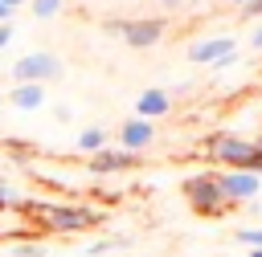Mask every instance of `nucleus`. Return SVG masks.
<instances>
[{
	"label": "nucleus",
	"instance_id": "obj_19",
	"mask_svg": "<svg viewBox=\"0 0 262 257\" xmlns=\"http://www.w3.org/2000/svg\"><path fill=\"white\" fill-rule=\"evenodd\" d=\"M12 12H16V8H8V4L0 0V24H12Z\"/></svg>",
	"mask_w": 262,
	"mask_h": 257
},
{
	"label": "nucleus",
	"instance_id": "obj_21",
	"mask_svg": "<svg viewBox=\"0 0 262 257\" xmlns=\"http://www.w3.org/2000/svg\"><path fill=\"white\" fill-rule=\"evenodd\" d=\"M160 4H164V8H172V12H176V8H180V4H184V0H160Z\"/></svg>",
	"mask_w": 262,
	"mask_h": 257
},
{
	"label": "nucleus",
	"instance_id": "obj_11",
	"mask_svg": "<svg viewBox=\"0 0 262 257\" xmlns=\"http://www.w3.org/2000/svg\"><path fill=\"white\" fill-rule=\"evenodd\" d=\"M8 106H16L20 114H33L45 106V86H33V82H20L8 90Z\"/></svg>",
	"mask_w": 262,
	"mask_h": 257
},
{
	"label": "nucleus",
	"instance_id": "obj_6",
	"mask_svg": "<svg viewBox=\"0 0 262 257\" xmlns=\"http://www.w3.org/2000/svg\"><path fill=\"white\" fill-rule=\"evenodd\" d=\"M217 188H221V196L229 204H250V200L262 196V175H254V171H221L217 167Z\"/></svg>",
	"mask_w": 262,
	"mask_h": 257
},
{
	"label": "nucleus",
	"instance_id": "obj_5",
	"mask_svg": "<svg viewBox=\"0 0 262 257\" xmlns=\"http://www.w3.org/2000/svg\"><path fill=\"white\" fill-rule=\"evenodd\" d=\"M61 73H66V61H61L53 49H33V53L16 57V61H12V69H8L12 86H20V82H33V86H49V82H57Z\"/></svg>",
	"mask_w": 262,
	"mask_h": 257
},
{
	"label": "nucleus",
	"instance_id": "obj_18",
	"mask_svg": "<svg viewBox=\"0 0 262 257\" xmlns=\"http://www.w3.org/2000/svg\"><path fill=\"white\" fill-rule=\"evenodd\" d=\"M250 49H258V53H262V24H254V29H250Z\"/></svg>",
	"mask_w": 262,
	"mask_h": 257
},
{
	"label": "nucleus",
	"instance_id": "obj_8",
	"mask_svg": "<svg viewBox=\"0 0 262 257\" xmlns=\"http://www.w3.org/2000/svg\"><path fill=\"white\" fill-rule=\"evenodd\" d=\"M131 167H139V155L123 151V147H102L98 155H90V175H115V171H131Z\"/></svg>",
	"mask_w": 262,
	"mask_h": 257
},
{
	"label": "nucleus",
	"instance_id": "obj_20",
	"mask_svg": "<svg viewBox=\"0 0 262 257\" xmlns=\"http://www.w3.org/2000/svg\"><path fill=\"white\" fill-rule=\"evenodd\" d=\"M8 41H12V24H0V49H4Z\"/></svg>",
	"mask_w": 262,
	"mask_h": 257
},
{
	"label": "nucleus",
	"instance_id": "obj_2",
	"mask_svg": "<svg viewBox=\"0 0 262 257\" xmlns=\"http://www.w3.org/2000/svg\"><path fill=\"white\" fill-rule=\"evenodd\" d=\"M180 192H184L188 208H192L196 216H209V220H217V216H225V212L233 208V204L221 196V188H217V167H205V171L184 175Z\"/></svg>",
	"mask_w": 262,
	"mask_h": 257
},
{
	"label": "nucleus",
	"instance_id": "obj_15",
	"mask_svg": "<svg viewBox=\"0 0 262 257\" xmlns=\"http://www.w3.org/2000/svg\"><path fill=\"white\" fill-rule=\"evenodd\" d=\"M233 241H237V245H246V249H262V224H258V228H237V233H233Z\"/></svg>",
	"mask_w": 262,
	"mask_h": 257
},
{
	"label": "nucleus",
	"instance_id": "obj_14",
	"mask_svg": "<svg viewBox=\"0 0 262 257\" xmlns=\"http://www.w3.org/2000/svg\"><path fill=\"white\" fill-rule=\"evenodd\" d=\"M127 241L123 237H102V241H90L86 245V257H102V253H111V249H123Z\"/></svg>",
	"mask_w": 262,
	"mask_h": 257
},
{
	"label": "nucleus",
	"instance_id": "obj_13",
	"mask_svg": "<svg viewBox=\"0 0 262 257\" xmlns=\"http://www.w3.org/2000/svg\"><path fill=\"white\" fill-rule=\"evenodd\" d=\"M29 4H33V16H37V20H53V16L66 8V0H29Z\"/></svg>",
	"mask_w": 262,
	"mask_h": 257
},
{
	"label": "nucleus",
	"instance_id": "obj_22",
	"mask_svg": "<svg viewBox=\"0 0 262 257\" xmlns=\"http://www.w3.org/2000/svg\"><path fill=\"white\" fill-rule=\"evenodd\" d=\"M4 4H8V8H25L29 0H4Z\"/></svg>",
	"mask_w": 262,
	"mask_h": 257
},
{
	"label": "nucleus",
	"instance_id": "obj_17",
	"mask_svg": "<svg viewBox=\"0 0 262 257\" xmlns=\"http://www.w3.org/2000/svg\"><path fill=\"white\" fill-rule=\"evenodd\" d=\"M262 16V0H246L242 4V20H258Z\"/></svg>",
	"mask_w": 262,
	"mask_h": 257
},
{
	"label": "nucleus",
	"instance_id": "obj_7",
	"mask_svg": "<svg viewBox=\"0 0 262 257\" xmlns=\"http://www.w3.org/2000/svg\"><path fill=\"white\" fill-rule=\"evenodd\" d=\"M115 143H119L123 151H135V155H139V151H147V147L156 143V122H147V118H135V114H131V118L119 126Z\"/></svg>",
	"mask_w": 262,
	"mask_h": 257
},
{
	"label": "nucleus",
	"instance_id": "obj_16",
	"mask_svg": "<svg viewBox=\"0 0 262 257\" xmlns=\"http://www.w3.org/2000/svg\"><path fill=\"white\" fill-rule=\"evenodd\" d=\"M12 257H45V245H12Z\"/></svg>",
	"mask_w": 262,
	"mask_h": 257
},
{
	"label": "nucleus",
	"instance_id": "obj_10",
	"mask_svg": "<svg viewBox=\"0 0 262 257\" xmlns=\"http://www.w3.org/2000/svg\"><path fill=\"white\" fill-rule=\"evenodd\" d=\"M168 110H172V94H168L164 86H147V90L135 98V118L156 122V118H164Z\"/></svg>",
	"mask_w": 262,
	"mask_h": 257
},
{
	"label": "nucleus",
	"instance_id": "obj_4",
	"mask_svg": "<svg viewBox=\"0 0 262 257\" xmlns=\"http://www.w3.org/2000/svg\"><path fill=\"white\" fill-rule=\"evenodd\" d=\"M29 212L41 220L45 233H86L102 220L98 208H86V204H33Z\"/></svg>",
	"mask_w": 262,
	"mask_h": 257
},
{
	"label": "nucleus",
	"instance_id": "obj_24",
	"mask_svg": "<svg viewBox=\"0 0 262 257\" xmlns=\"http://www.w3.org/2000/svg\"><path fill=\"white\" fill-rule=\"evenodd\" d=\"M225 4H233V8H242V4H246V0H225Z\"/></svg>",
	"mask_w": 262,
	"mask_h": 257
},
{
	"label": "nucleus",
	"instance_id": "obj_23",
	"mask_svg": "<svg viewBox=\"0 0 262 257\" xmlns=\"http://www.w3.org/2000/svg\"><path fill=\"white\" fill-rule=\"evenodd\" d=\"M246 257H262V249H246Z\"/></svg>",
	"mask_w": 262,
	"mask_h": 257
},
{
	"label": "nucleus",
	"instance_id": "obj_25",
	"mask_svg": "<svg viewBox=\"0 0 262 257\" xmlns=\"http://www.w3.org/2000/svg\"><path fill=\"white\" fill-rule=\"evenodd\" d=\"M254 143H258V151H262V135H258V139H254Z\"/></svg>",
	"mask_w": 262,
	"mask_h": 257
},
{
	"label": "nucleus",
	"instance_id": "obj_12",
	"mask_svg": "<svg viewBox=\"0 0 262 257\" xmlns=\"http://www.w3.org/2000/svg\"><path fill=\"white\" fill-rule=\"evenodd\" d=\"M74 147H78L82 155H98L102 147H111V135H106L102 126H86V131L78 135V143H74Z\"/></svg>",
	"mask_w": 262,
	"mask_h": 257
},
{
	"label": "nucleus",
	"instance_id": "obj_9",
	"mask_svg": "<svg viewBox=\"0 0 262 257\" xmlns=\"http://www.w3.org/2000/svg\"><path fill=\"white\" fill-rule=\"evenodd\" d=\"M233 45H237L233 37H209V41H196V45L188 49V61H192V65H217L221 57L237 53Z\"/></svg>",
	"mask_w": 262,
	"mask_h": 257
},
{
	"label": "nucleus",
	"instance_id": "obj_3",
	"mask_svg": "<svg viewBox=\"0 0 262 257\" xmlns=\"http://www.w3.org/2000/svg\"><path fill=\"white\" fill-rule=\"evenodd\" d=\"M164 29H168L164 16H106V20H102V33H106V37H119V41L131 45V49H151V45H160Z\"/></svg>",
	"mask_w": 262,
	"mask_h": 257
},
{
	"label": "nucleus",
	"instance_id": "obj_1",
	"mask_svg": "<svg viewBox=\"0 0 262 257\" xmlns=\"http://www.w3.org/2000/svg\"><path fill=\"white\" fill-rule=\"evenodd\" d=\"M205 155L221 171H254V175H262V151L246 135H229V131L213 135V139H205Z\"/></svg>",
	"mask_w": 262,
	"mask_h": 257
}]
</instances>
